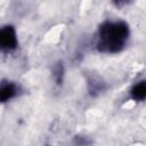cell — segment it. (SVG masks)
I'll list each match as a JSON object with an SVG mask.
<instances>
[{
    "label": "cell",
    "instance_id": "6da1fadb",
    "mask_svg": "<svg viewBox=\"0 0 146 146\" xmlns=\"http://www.w3.org/2000/svg\"><path fill=\"white\" fill-rule=\"evenodd\" d=\"M130 36L129 24L124 21H105L97 31V50L103 54L122 51Z\"/></svg>",
    "mask_w": 146,
    "mask_h": 146
},
{
    "label": "cell",
    "instance_id": "7a4b0ae2",
    "mask_svg": "<svg viewBox=\"0 0 146 146\" xmlns=\"http://www.w3.org/2000/svg\"><path fill=\"white\" fill-rule=\"evenodd\" d=\"M18 47V36L16 29L13 25L0 26V51L9 52L14 51Z\"/></svg>",
    "mask_w": 146,
    "mask_h": 146
},
{
    "label": "cell",
    "instance_id": "3957f363",
    "mask_svg": "<svg viewBox=\"0 0 146 146\" xmlns=\"http://www.w3.org/2000/svg\"><path fill=\"white\" fill-rule=\"evenodd\" d=\"M19 92V87L11 81L0 82V104L6 103L15 98Z\"/></svg>",
    "mask_w": 146,
    "mask_h": 146
},
{
    "label": "cell",
    "instance_id": "277c9868",
    "mask_svg": "<svg viewBox=\"0 0 146 146\" xmlns=\"http://www.w3.org/2000/svg\"><path fill=\"white\" fill-rule=\"evenodd\" d=\"M130 97L136 102H143L146 97V81L140 80L130 89Z\"/></svg>",
    "mask_w": 146,
    "mask_h": 146
},
{
    "label": "cell",
    "instance_id": "5b68a950",
    "mask_svg": "<svg viewBox=\"0 0 146 146\" xmlns=\"http://www.w3.org/2000/svg\"><path fill=\"white\" fill-rule=\"evenodd\" d=\"M64 67L59 64V65H57L56 67H55V79H56V81L58 82V83H60L62 82V80H63V76H64Z\"/></svg>",
    "mask_w": 146,
    "mask_h": 146
}]
</instances>
